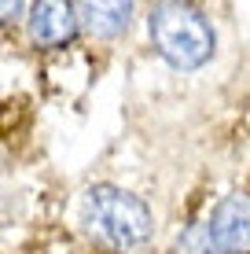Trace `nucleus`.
Listing matches in <instances>:
<instances>
[{
    "label": "nucleus",
    "mask_w": 250,
    "mask_h": 254,
    "mask_svg": "<svg viewBox=\"0 0 250 254\" xmlns=\"http://www.w3.org/2000/svg\"><path fill=\"white\" fill-rule=\"evenodd\" d=\"M148 45L169 70L199 74L217 56V22L206 0H148Z\"/></svg>",
    "instance_id": "obj_1"
},
{
    "label": "nucleus",
    "mask_w": 250,
    "mask_h": 254,
    "mask_svg": "<svg viewBox=\"0 0 250 254\" xmlns=\"http://www.w3.org/2000/svg\"><path fill=\"white\" fill-rule=\"evenodd\" d=\"M81 225L100 247L107 251H140L154 236V214L140 195L118 185L85 188L81 195Z\"/></svg>",
    "instance_id": "obj_2"
},
{
    "label": "nucleus",
    "mask_w": 250,
    "mask_h": 254,
    "mask_svg": "<svg viewBox=\"0 0 250 254\" xmlns=\"http://www.w3.org/2000/svg\"><path fill=\"white\" fill-rule=\"evenodd\" d=\"M26 37L45 59H63L81 48L85 30L74 0H30L26 7Z\"/></svg>",
    "instance_id": "obj_3"
},
{
    "label": "nucleus",
    "mask_w": 250,
    "mask_h": 254,
    "mask_svg": "<svg viewBox=\"0 0 250 254\" xmlns=\"http://www.w3.org/2000/svg\"><path fill=\"white\" fill-rule=\"evenodd\" d=\"M221 254H250V191H228L213 203L206 217Z\"/></svg>",
    "instance_id": "obj_4"
},
{
    "label": "nucleus",
    "mask_w": 250,
    "mask_h": 254,
    "mask_svg": "<svg viewBox=\"0 0 250 254\" xmlns=\"http://www.w3.org/2000/svg\"><path fill=\"white\" fill-rule=\"evenodd\" d=\"M81 15L85 41L96 45H118L129 37L136 22V0H74Z\"/></svg>",
    "instance_id": "obj_5"
},
{
    "label": "nucleus",
    "mask_w": 250,
    "mask_h": 254,
    "mask_svg": "<svg viewBox=\"0 0 250 254\" xmlns=\"http://www.w3.org/2000/svg\"><path fill=\"white\" fill-rule=\"evenodd\" d=\"M173 254H221V247L213 243V236H210V229H206V221H192L184 232L177 236Z\"/></svg>",
    "instance_id": "obj_6"
},
{
    "label": "nucleus",
    "mask_w": 250,
    "mask_h": 254,
    "mask_svg": "<svg viewBox=\"0 0 250 254\" xmlns=\"http://www.w3.org/2000/svg\"><path fill=\"white\" fill-rule=\"evenodd\" d=\"M22 11H26V0H0V30H11L22 19Z\"/></svg>",
    "instance_id": "obj_7"
}]
</instances>
